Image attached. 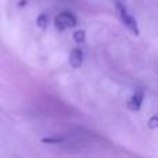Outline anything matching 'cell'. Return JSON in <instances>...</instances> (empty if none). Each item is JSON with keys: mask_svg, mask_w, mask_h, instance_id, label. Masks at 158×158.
I'll use <instances>...</instances> for the list:
<instances>
[{"mask_svg": "<svg viewBox=\"0 0 158 158\" xmlns=\"http://www.w3.org/2000/svg\"><path fill=\"white\" fill-rule=\"evenodd\" d=\"M115 7H117V13H118V17H119L121 22H122V24L125 25V27L128 28L132 33L139 35L140 33L139 32V27H137V21H136V18L133 17V14H132L121 2L115 3Z\"/></svg>", "mask_w": 158, "mask_h": 158, "instance_id": "6da1fadb", "label": "cell"}, {"mask_svg": "<svg viewBox=\"0 0 158 158\" xmlns=\"http://www.w3.org/2000/svg\"><path fill=\"white\" fill-rule=\"evenodd\" d=\"M54 25L58 31H65L77 27V18L71 13H61L54 18Z\"/></svg>", "mask_w": 158, "mask_h": 158, "instance_id": "7a4b0ae2", "label": "cell"}, {"mask_svg": "<svg viewBox=\"0 0 158 158\" xmlns=\"http://www.w3.org/2000/svg\"><path fill=\"white\" fill-rule=\"evenodd\" d=\"M143 98H144V93H143V90H137V92H135L133 96L129 98L128 108L132 110V111H139L140 107H142Z\"/></svg>", "mask_w": 158, "mask_h": 158, "instance_id": "3957f363", "label": "cell"}, {"mask_svg": "<svg viewBox=\"0 0 158 158\" xmlns=\"http://www.w3.org/2000/svg\"><path fill=\"white\" fill-rule=\"evenodd\" d=\"M83 63V53L81 52V49H74L69 56V64L72 68H79Z\"/></svg>", "mask_w": 158, "mask_h": 158, "instance_id": "277c9868", "label": "cell"}, {"mask_svg": "<svg viewBox=\"0 0 158 158\" xmlns=\"http://www.w3.org/2000/svg\"><path fill=\"white\" fill-rule=\"evenodd\" d=\"M74 40L77 42L78 44H81V43H83L85 42V31H77V32L74 33Z\"/></svg>", "mask_w": 158, "mask_h": 158, "instance_id": "5b68a950", "label": "cell"}, {"mask_svg": "<svg viewBox=\"0 0 158 158\" xmlns=\"http://www.w3.org/2000/svg\"><path fill=\"white\" fill-rule=\"evenodd\" d=\"M38 25L40 28H44L47 25V18H46V15H44V14H42V15L38 18Z\"/></svg>", "mask_w": 158, "mask_h": 158, "instance_id": "8992f818", "label": "cell"}]
</instances>
